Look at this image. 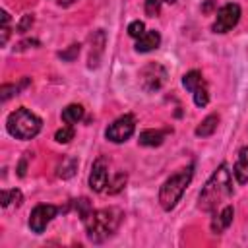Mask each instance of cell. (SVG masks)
Returning a JSON list of instances; mask_svg holds the SVG:
<instances>
[{"label": "cell", "mask_w": 248, "mask_h": 248, "mask_svg": "<svg viewBox=\"0 0 248 248\" xmlns=\"http://www.w3.org/2000/svg\"><path fill=\"white\" fill-rule=\"evenodd\" d=\"M231 194H232V174L227 165H221L202 188L198 198V207L207 213L215 211Z\"/></svg>", "instance_id": "cell-1"}, {"label": "cell", "mask_w": 248, "mask_h": 248, "mask_svg": "<svg viewBox=\"0 0 248 248\" xmlns=\"http://www.w3.org/2000/svg\"><path fill=\"white\" fill-rule=\"evenodd\" d=\"M120 221H122V211L116 207L93 209L89 213V217L83 221L87 238L91 242H105L107 238H110L116 232Z\"/></svg>", "instance_id": "cell-2"}, {"label": "cell", "mask_w": 248, "mask_h": 248, "mask_svg": "<svg viewBox=\"0 0 248 248\" xmlns=\"http://www.w3.org/2000/svg\"><path fill=\"white\" fill-rule=\"evenodd\" d=\"M194 176V167H184L180 170H176L174 174H170L159 188V203L165 211H170L182 198L184 190L188 188V184L192 182Z\"/></svg>", "instance_id": "cell-3"}, {"label": "cell", "mask_w": 248, "mask_h": 248, "mask_svg": "<svg viewBox=\"0 0 248 248\" xmlns=\"http://www.w3.org/2000/svg\"><path fill=\"white\" fill-rule=\"evenodd\" d=\"M41 118L37 114H33L27 108H16L14 112H10L8 120H6V128L10 132V136L17 138V140H31L41 132Z\"/></svg>", "instance_id": "cell-4"}, {"label": "cell", "mask_w": 248, "mask_h": 248, "mask_svg": "<svg viewBox=\"0 0 248 248\" xmlns=\"http://www.w3.org/2000/svg\"><path fill=\"white\" fill-rule=\"evenodd\" d=\"M167 81V70L165 66H161L159 62H149L147 66L141 68L140 72V85L147 91V93H153V91H159Z\"/></svg>", "instance_id": "cell-5"}, {"label": "cell", "mask_w": 248, "mask_h": 248, "mask_svg": "<svg viewBox=\"0 0 248 248\" xmlns=\"http://www.w3.org/2000/svg\"><path fill=\"white\" fill-rule=\"evenodd\" d=\"M134 130H136V118H134V114H124V116L116 118V120L107 128L105 136H107V140L112 141V143H124L126 140L132 138Z\"/></svg>", "instance_id": "cell-6"}, {"label": "cell", "mask_w": 248, "mask_h": 248, "mask_svg": "<svg viewBox=\"0 0 248 248\" xmlns=\"http://www.w3.org/2000/svg\"><path fill=\"white\" fill-rule=\"evenodd\" d=\"M238 19H240V6L234 2H229L217 10L215 21H213V31L215 33H227L238 23Z\"/></svg>", "instance_id": "cell-7"}, {"label": "cell", "mask_w": 248, "mask_h": 248, "mask_svg": "<svg viewBox=\"0 0 248 248\" xmlns=\"http://www.w3.org/2000/svg\"><path fill=\"white\" fill-rule=\"evenodd\" d=\"M58 207L56 205H50V203H39L37 207H33L31 215H29V229L37 234L45 232L46 225L58 215Z\"/></svg>", "instance_id": "cell-8"}, {"label": "cell", "mask_w": 248, "mask_h": 248, "mask_svg": "<svg viewBox=\"0 0 248 248\" xmlns=\"http://www.w3.org/2000/svg\"><path fill=\"white\" fill-rule=\"evenodd\" d=\"M108 184V167L105 163L103 157H99L93 167H91V172H89V186L93 192H103Z\"/></svg>", "instance_id": "cell-9"}, {"label": "cell", "mask_w": 248, "mask_h": 248, "mask_svg": "<svg viewBox=\"0 0 248 248\" xmlns=\"http://www.w3.org/2000/svg\"><path fill=\"white\" fill-rule=\"evenodd\" d=\"M232 217H234V209H232V205H225V207L217 213V217L211 221V231H213L215 234H221L223 231L229 229V225L232 223Z\"/></svg>", "instance_id": "cell-10"}, {"label": "cell", "mask_w": 248, "mask_h": 248, "mask_svg": "<svg viewBox=\"0 0 248 248\" xmlns=\"http://www.w3.org/2000/svg\"><path fill=\"white\" fill-rule=\"evenodd\" d=\"M232 174L236 178L238 184H246L248 182V147H242L238 151V159L232 167Z\"/></svg>", "instance_id": "cell-11"}, {"label": "cell", "mask_w": 248, "mask_h": 248, "mask_svg": "<svg viewBox=\"0 0 248 248\" xmlns=\"http://www.w3.org/2000/svg\"><path fill=\"white\" fill-rule=\"evenodd\" d=\"M161 45V35L159 31H145L138 41H136V50L138 52H151Z\"/></svg>", "instance_id": "cell-12"}, {"label": "cell", "mask_w": 248, "mask_h": 248, "mask_svg": "<svg viewBox=\"0 0 248 248\" xmlns=\"http://www.w3.org/2000/svg\"><path fill=\"white\" fill-rule=\"evenodd\" d=\"M217 124H219V116H217V114L205 116V118L200 122V126L196 128V136H198V138H207V136H211V134L217 130Z\"/></svg>", "instance_id": "cell-13"}, {"label": "cell", "mask_w": 248, "mask_h": 248, "mask_svg": "<svg viewBox=\"0 0 248 248\" xmlns=\"http://www.w3.org/2000/svg\"><path fill=\"white\" fill-rule=\"evenodd\" d=\"M165 140V134L161 130H143L140 134V143L141 145H147V147H155V145H161Z\"/></svg>", "instance_id": "cell-14"}, {"label": "cell", "mask_w": 248, "mask_h": 248, "mask_svg": "<svg viewBox=\"0 0 248 248\" xmlns=\"http://www.w3.org/2000/svg\"><path fill=\"white\" fill-rule=\"evenodd\" d=\"M83 118V107L81 105H68L64 110H62V120L66 124H78L79 120Z\"/></svg>", "instance_id": "cell-15"}, {"label": "cell", "mask_w": 248, "mask_h": 248, "mask_svg": "<svg viewBox=\"0 0 248 248\" xmlns=\"http://www.w3.org/2000/svg\"><path fill=\"white\" fill-rule=\"evenodd\" d=\"M23 202V196L19 190L12 188V190H2L0 194V205L2 207H10V205H19Z\"/></svg>", "instance_id": "cell-16"}, {"label": "cell", "mask_w": 248, "mask_h": 248, "mask_svg": "<svg viewBox=\"0 0 248 248\" xmlns=\"http://www.w3.org/2000/svg\"><path fill=\"white\" fill-rule=\"evenodd\" d=\"M76 170H78V159H74V157H64L62 159V163L58 165V176L60 178H70V176H74L76 174Z\"/></svg>", "instance_id": "cell-17"}, {"label": "cell", "mask_w": 248, "mask_h": 248, "mask_svg": "<svg viewBox=\"0 0 248 248\" xmlns=\"http://www.w3.org/2000/svg\"><path fill=\"white\" fill-rule=\"evenodd\" d=\"M203 81V78H202V74L198 72V70H192V72H188V74H184V78H182V85L192 93L200 83Z\"/></svg>", "instance_id": "cell-18"}, {"label": "cell", "mask_w": 248, "mask_h": 248, "mask_svg": "<svg viewBox=\"0 0 248 248\" xmlns=\"http://www.w3.org/2000/svg\"><path fill=\"white\" fill-rule=\"evenodd\" d=\"M192 95H194V103H196L198 107H205V105L209 103V91H207L205 81H202V83L192 91Z\"/></svg>", "instance_id": "cell-19"}, {"label": "cell", "mask_w": 248, "mask_h": 248, "mask_svg": "<svg viewBox=\"0 0 248 248\" xmlns=\"http://www.w3.org/2000/svg\"><path fill=\"white\" fill-rule=\"evenodd\" d=\"M74 207H76V211H78V215H79L81 221H85V219L89 217V213L93 211V207H91V203H89L87 198H79V200H76V202H74Z\"/></svg>", "instance_id": "cell-20"}, {"label": "cell", "mask_w": 248, "mask_h": 248, "mask_svg": "<svg viewBox=\"0 0 248 248\" xmlns=\"http://www.w3.org/2000/svg\"><path fill=\"white\" fill-rule=\"evenodd\" d=\"M124 184H126V174L118 172L112 180H108V188H107V192H108V194H116V192H120V190L124 188Z\"/></svg>", "instance_id": "cell-21"}, {"label": "cell", "mask_w": 248, "mask_h": 248, "mask_svg": "<svg viewBox=\"0 0 248 248\" xmlns=\"http://www.w3.org/2000/svg\"><path fill=\"white\" fill-rule=\"evenodd\" d=\"M54 140H56L58 143H68L70 140H74V128L68 124V126H64V128L56 130V134H54Z\"/></svg>", "instance_id": "cell-22"}, {"label": "cell", "mask_w": 248, "mask_h": 248, "mask_svg": "<svg viewBox=\"0 0 248 248\" xmlns=\"http://www.w3.org/2000/svg\"><path fill=\"white\" fill-rule=\"evenodd\" d=\"M143 33H145V25H143V21L136 19V21H132V23L128 25V35H130V37H134V39H140Z\"/></svg>", "instance_id": "cell-23"}, {"label": "cell", "mask_w": 248, "mask_h": 248, "mask_svg": "<svg viewBox=\"0 0 248 248\" xmlns=\"http://www.w3.org/2000/svg\"><path fill=\"white\" fill-rule=\"evenodd\" d=\"M143 8H145V14L149 17H155L161 12V0H145V6Z\"/></svg>", "instance_id": "cell-24"}, {"label": "cell", "mask_w": 248, "mask_h": 248, "mask_svg": "<svg viewBox=\"0 0 248 248\" xmlns=\"http://www.w3.org/2000/svg\"><path fill=\"white\" fill-rule=\"evenodd\" d=\"M79 54V45H70L68 46V50H62L58 56L62 58V60H68V62H72L76 56Z\"/></svg>", "instance_id": "cell-25"}, {"label": "cell", "mask_w": 248, "mask_h": 248, "mask_svg": "<svg viewBox=\"0 0 248 248\" xmlns=\"http://www.w3.org/2000/svg\"><path fill=\"white\" fill-rule=\"evenodd\" d=\"M8 21H10V16L8 12H2V45L8 43V37H10V27H8Z\"/></svg>", "instance_id": "cell-26"}, {"label": "cell", "mask_w": 248, "mask_h": 248, "mask_svg": "<svg viewBox=\"0 0 248 248\" xmlns=\"http://www.w3.org/2000/svg\"><path fill=\"white\" fill-rule=\"evenodd\" d=\"M31 25H33V16H31V14H25V16L21 17V21L17 23V31H19V33H25Z\"/></svg>", "instance_id": "cell-27"}, {"label": "cell", "mask_w": 248, "mask_h": 248, "mask_svg": "<svg viewBox=\"0 0 248 248\" xmlns=\"http://www.w3.org/2000/svg\"><path fill=\"white\" fill-rule=\"evenodd\" d=\"M17 89L19 87H16V85H2V101H8L12 95H17Z\"/></svg>", "instance_id": "cell-28"}, {"label": "cell", "mask_w": 248, "mask_h": 248, "mask_svg": "<svg viewBox=\"0 0 248 248\" xmlns=\"http://www.w3.org/2000/svg\"><path fill=\"white\" fill-rule=\"evenodd\" d=\"M211 8H213V0H207V4L203 6V12H209Z\"/></svg>", "instance_id": "cell-29"}, {"label": "cell", "mask_w": 248, "mask_h": 248, "mask_svg": "<svg viewBox=\"0 0 248 248\" xmlns=\"http://www.w3.org/2000/svg\"><path fill=\"white\" fill-rule=\"evenodd\" d=\"M167 2H174V0H167Z\"/></svg>", "instance_id": "cell-30"}]
</instances>
